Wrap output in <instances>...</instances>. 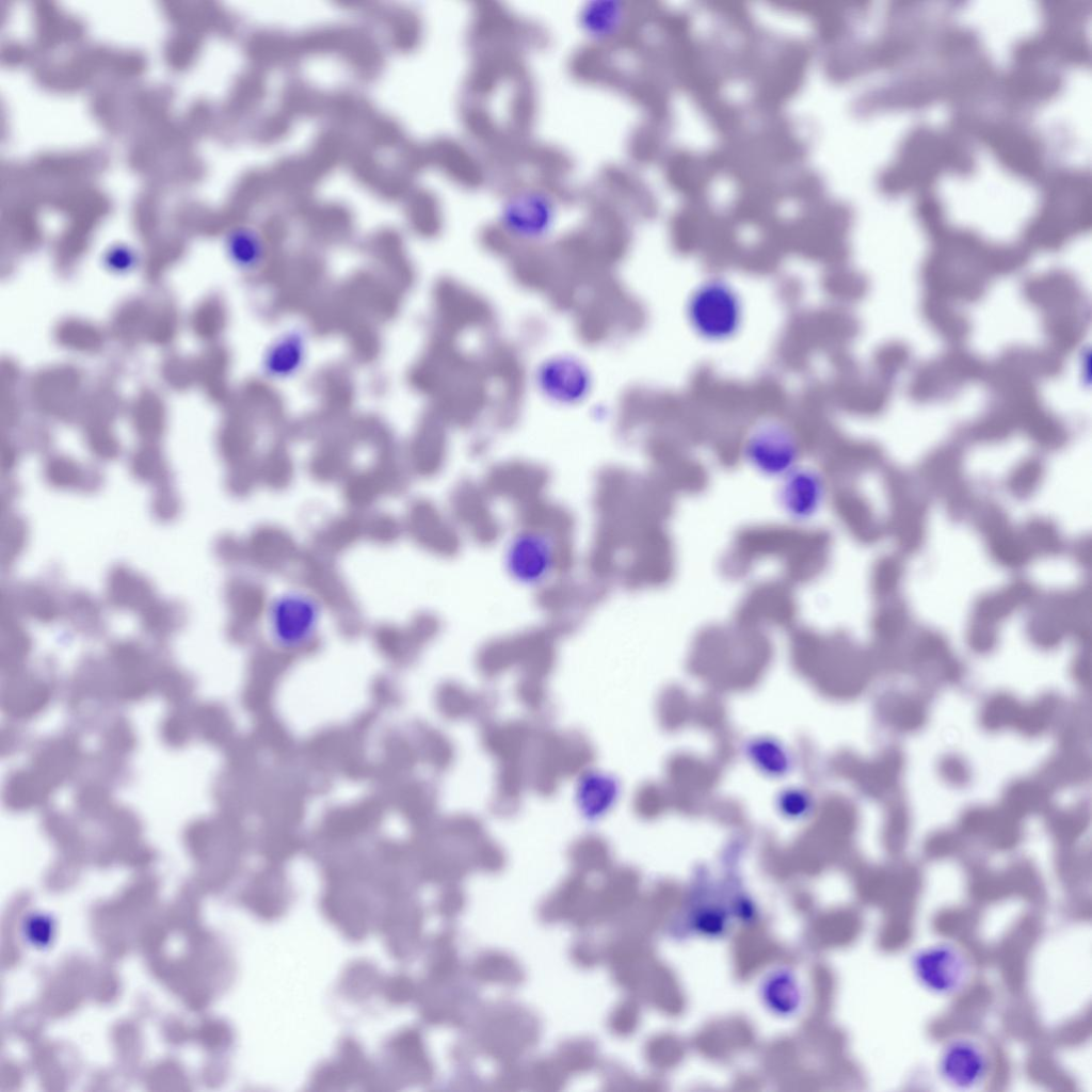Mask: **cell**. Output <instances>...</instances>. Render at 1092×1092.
I'll list each match as a JSON object with an SVG mask.
<instances>
[{"label": "cell", "mask_w": 1092, "mask_h": 1092, "mask_svg": "<svg viewBox=\"0 0 1092 1092\" xmlns=\"http://www.w3.org/2000/svg\"><path fill=\"white\" fill-rule=\"evenodd\" d=\"M553 199L539 189H521L511 194L502 207L507 223L524 231H537L547 226L553 215Z\"/></svg>", "instance_id": "52a82bcc"}, {"label": "cell", "mask_w": 1092, "mask_h": 1092, "mask_svg": "<svg viewBox=\"0 0 1092 1092\" xmlns=\"http://www.w3.org/2000/svg\"><path fill=\"white\" fill-rule=\"evenodd\" d=\"M322 621L319 599L300 589H290L274 596L264 613L270 641L287 652L308 646L317 637Z\"/></svg>", "instance_id": "7a4b0ae2"}, {"label": "cell", "mask_w": 1092, "mask_h": 1092, "mask_svg": "<svg viewBox=\"0 0 1092 1092\" xmlns=\"http://www.w3.org/2000/svg\"><path fill=\"white\" fill-rule=\"evenodd\" d=\"M798 451L793 432L778 421L758 424L745 443V454L750 462L762 472L772 475L789 472Z\"/></svg>", "instance_id": "5b68a950"}, {"label": "cell", "mask_w": 1092, "mask_h": 1092, "mask_svg": "<svg viewBox=\"0 0 1092 1092\" xmlns=\"http://www.w3.org/2000/svg\"><path fill=\"white\" fill-rule=\"evenodd\" d=\"M308 355V337L305 331L292 327L277 335L266 348L261 369L272 381H285L295 376L303 368Z\"/></svg>", "instance_id": "8992f818"}, {"label": "cell", "mask_w": 1092, "mask_h": 1092, "mask_svg": "<svg viewBox=\"0 0 1092 1092\" xmlns=\"http://www.w3.org/2000/svg\"><path fill=\"white\" fill-rule=\"evenodd\" d=\"M788 478L783 492L787 511L796 517H807L820 502L822 485L818 477L810 471H798Z\"/></svg>", "instance_id": "30bf717a"}, {"label": "cell", "mask_w": 1092, "mask_h": 1092, "mask_svg": "<svg viewBox=\"0 0 1092 1092\" xmlns=\"http://www.w3.org/2000/svg\"><path fill=\"white\" fill-rule=\"evenodd\" d=\"M231 260L242 270L256 271L266 263L268 248L259 232L247 226L232 228L226 240Z\"/></svg>", "instance_id": "9c48e42d"}, {"label": "cell", "mask_w": 1092, "mask_h": 1092, "mask_svg": "<svg viewBox=\"0 0 1092 1092\" xmlns=\"http://www.w3.org/2000/svg\"><path fill=\"white\" fill-rule=\"evenodd\" d=\"M910 969L915 982L938 997H951L967 987L973 978L969 954L950 942H936L914 951Z\"/></svg>", "instance_id": "3957f363"}, {"label": "cell", "mask_w": 1092, "mask_h": 1092, "mask_svg": "<svg viewBox=\"0 0 1092 1092\" xmlns=\"http://www.w3.org/2000/svg\"><path fill=\"white\" fill-rule=\"evenodd\" d=\"M686 317L696 336L709 342H723L735 337L741 328L743 303L726 279L709 277L690 292Z\"/></svg>", "instance_id": "6da1fadb"}, {"label": "cell", "mask_w": 1092, "mask_h": 1092, "mask_svg": "<svg viewBox=\"0 0 1092 1092\" xmlns=\"http://www.w3.org/2000/svg\"><path fill=\"white\" fill-rule=\"evenodd\" d=\"M625 9L616 0L588 1L579 13V22L587 35L605 41L619 34Z\"/></svg>", "instance_id": "ba28073f"}, {"label": "cell", "mask_w": 1092, "mask_h": 1092, "mask_svg": "<svg viewBox=\"0 0 1092 1092\" xmlns=\"http://www.w3.org/2000/svg\"><path fill=\"white\" fill-rule=\"evenodd\" d=\"M936 1074L947 1087L958 1091H977L987 1085L995 1070V1057L979 1037L959 1033L941 1046Z\"/></svg>", "instance_id": "277c9868"}]
</instances>
